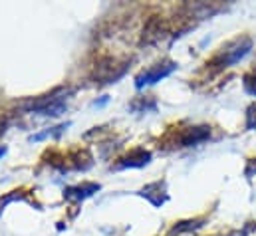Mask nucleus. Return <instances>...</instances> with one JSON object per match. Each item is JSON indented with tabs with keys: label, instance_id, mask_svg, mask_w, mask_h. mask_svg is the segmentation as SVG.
<instances>
[{
	"label": "nucleus",
	"instance_id": "obj_1",
	"mask_svg": "<svg viewBox=\"0 0 256 236\" xmlns=\"http://www.w3.org/2000/svg\"><path fill=\"white\" fill-rule=\"evenodd\" d=\"M250 50H252V40H250L248 36H240V38L228 42L226 46H222L220 52L214 56V60H212L210 64H206V66H216L218 70L230 68V66H234L236 62L246 58Z\"/></svg>",
	"mask_w": 256,
	"mask_h": 236
},
{
	"label": "nucleus",
	"instance_id": "obj_2",
	"mask_svg": "<svg viewBox=\"0 0 256 236\" xmlns=\"http://www.w3.org/2000/svg\"><path fill=\"white\" fill-rule=\"evenodd\" d=\"M175 70H177V64L171 62V60H163V62H159V64H153L151 68H147V70H143L139 76H135V88H137V90H143V88H147V86H153V84H157V82L169 78Z\"/></svg>",
	"mask_w": 256,
	"mask_h": 236
},
{
	"label": "nucleus",
	"instance_id": "obj_3",
	"mask_svg": "<svg viewBox=\"0 0 256 236\" xmlns=\"http://www.w3.org/2000/svg\"><path fill=\"white\" fill-rule=\"evenodd\" d=\"M66 110H68L66 98L64 96H56V94L46 96V98H42L40 102H36V104L32 106V112H36V114H40V116H52V118L62 116Z\"/></svg>",
	"mask_w": 256,
	"mask_h": 236
},
{
	"label": "nucleus",
	"instance_id": "obj_4",
	"mask_svg": "<svg viewBox=\"0 0 256 236\" xmlns=\"http://www.w3.org/2000/svg\"><path fill=\"white\" fill-rule=\"evenodd\" d=\"M151 163V153L145 149H133L131 153L124 155L118 159V163L114 165V169H141L145 165Z\"/></svg>",
	"mask_w": 256,
	"mask_h": 236
},
{
	"label": "nucleus",
	"instance_id": "obj_5",
	"mask_svg": "<svg viewBox=\"0 0 256 236\" xmlns=\"http://www.w3.org/2000/svg\"><path fill=\"white\" fill-rule=\"evenodd\" d=\"M210 137V127L208 125H198V127H189L181 133L179 137V145L181 147H194L202 141H206Z\"/></svg>",
	"mask_w": 256,
	"mask_h": 236
},
{
	"label": "nucleus",
	"instance_id": "obj_6",
	"mask_svg": "<svg viewBox=\"0 0 256 236\" xmlns=\"http://www.w3.org/2000/svg\"><path fill=\"white\" fill-rule=\"evenodd\" d=\"M102 186L98 182H84V184H78V186H68L64 190L66 198H72V200H86L90 196H94Z\"/></svg>",
	"mask_w": 256,
	"mask_h": 236
},
{
	"label": "nucleus",
	"instance_id": "obj_7",
	"mask_svg": "<svg viewBox=\"0 0 256 236\" xmlns=\"http://www.w3.org/2000/svg\"><path fill=\"white\" fill-rule=\"evenodd\" d=\"M242 86H244V92L248 96H254L256 98V72H250L242 78Z\"/></svg>",
	"mask_w": 256,
	"mask_h": 236
},
{
	"label": "nucleus",
	"instance_id": "obj_8",
	"mask_svg": "<svg viewBox=\"0 0 256 236\" xmlns=\"http://www.w3.org/2000/svg\"><path fill=\"white\" fill-rule=\"evenodd\" d=\"M246 129H256V104H252L248 110H246Z\"/></svg>",
	"mask_w": 256,
	"mask_h": 236
},
{
	"label": "nucleus",
	"instance_id": "obj_9",
	"mask_svg": "<svg viewBox=\"0 0 256 236\" xmlns=\"http://www.w3.org/2000/svg\"><path fill=\"white\" fill-rule=\"evenodd\" d=\"M256 173V159H250L248 161V167H246V177H252Z\"/></svg>",
	"mask_w": 256,
	"mask_h": 236
},
{
	"label": "nucleus",
	"instance_id": "obj_10",
	"mask_svg": "<svg viewBox=\"0 0 256 236\" xmlns=\"http://www.w3.org/2000/svg\"><path fill=\"white\" fill-rule=\"evenodd\" d=\"M4 131H6V121H4V119H0V135H2Z\"/></svg>",
	"mask_w": 256,
	"mask_h": 236
},
{
	"label": "nucleus",
	"instance_id": "obj_11",
	"mask_svg": "<svg viewBox=\"0 0 256 236\" xmlns=\"http://www.w3.org/2000/svg\"><path fill=\"white\" fill-rule=\"evenodd\" d=\"M6 155V147H0V157H4Z\"/></svg>",
	"mask_w": 256,
	"mask_h": 236
}]
</instances>
